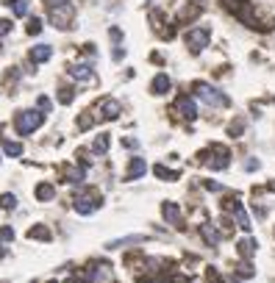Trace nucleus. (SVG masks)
I'll use <instances>...</instances> for the list:
<instances>
[{"instance_id":"1","label":"nucleus","mask_w":275,"mask_h":283,"mask_svg":"<svg viewBox=\"0 0 275 283\" xmlns=\"http://www.w3.org/2000/svg\"><path fill=\"white\" fill-rule=\"evenodd\" d=\"M195 94L203 100V103H209V105H214V109H222V105H228L231 100L225 97L220 89H214L212 84H203V81H197L195 84Z\"/></svg>"},{"instance_id":"2","label":"nucleus","mask_w":275,"mask_h":283,"mask_svg":"<svg viewBox=\"0 0 275 283\" xmlns=\"http://www.w3.org/2000/svg\"><path fill=\"white\" fill-rule=\"evenodd\" d=\"M42 120H45V117L39 114V111H20V114H17V120H14V128L22 133V136H25V133H33V131H37V128L42 125Z\"/></svg>"},{"instance_id":"3","label":"nucleus","mask_w":275,"mask_h":283,"mask_svg":"<svg viewBox=\"0 0 275 283\" xmlns=\"http://www.w3.org/2000/svg\"><path fill=\"white\" fill-rule=\"evenodd\" d=\"M186 47H189L192 53H200L203 47L209 45V39H212V31L209 28H192V31H186Z\"/></svg>"},{"instance_id":"4","label":"nucleus","mask_w":275,"mask_h":283,"mask_svg":"<svg viewBox=\"0 0 275 283\" xmlns=\"http://www.w3.org/2000/svg\"><path fill=\"white\" fill-rule=\"evenodd\" d=\"M48 17H50V22H53L56 28H67L70 20H73V6H70V0H67V3H61V6L48 9Z\"/></svg>"},{"instance_id":"5","label":"nucleus","mask_w":275,"mask_h":283,"mask_svg":"<svg viewBox=\"0 0 275 283\" xmlns=\"http://www.w3.org/2000/svg\"><path fill=\"white\" fill-rule=\"evenodd\" d=\"M209 156H214V158H206L203 164H209L212 169H225V167H228V158H231V153H228L225 147H220V145H212Z\"/></svg>"},{"instance_id":"6","label":"nucleus","mask_w":275,"mask_h":283,"mask_svg":"<svg viewBox=\"0 0 275 283\" xmlns=\"http://www.w3.org/2000/svg\"><path fill=\"white\" fill-rule=\"evenodd\" d=\"M175 111H178L184 120H189V122L197 117V105H195V100H192L189 94H181V97L175 100Z\"/></svg>"},{"instance_id":"7","label":"nucleus","mask_w":275,"mask_h":283,"mask_svg":"<svg viewBox=\"0 0 275 283\" xmlns=\"http://www.w3.org/2000/svg\"><path fill=\"white\" fill-rule=\"evenodd\" d=\"M97 111H100L103 120H117V117L122 114V105L117 103V100H111V97H103L100 103H97Z\"/></svg>"},{"instance_id":"8","label":"nucleus","mask_w":275,"mask_h":283,"mask_svg":"<svg viewBox=\"0 0 275 283\" xmlns=\"http://www.w3.org/2000/svg\"><path fill=\"white\" fill-rule=\"evenodd\" d=\"M161 214H164V220L169 222V225L181 228V208H178V203H173V200L161 203Z\"/></svg>"},{"instance_id":"9","label":"nucleus","mask_w":275,"mask_h":283,"mask_svg":"<svg viewBox=\"0 0 275 283\" xmlns=\"http://www.w3.org/2000/svg\"><path fill=\"white\" fill-rule=\"evenodd\" d=\"M200 11H203V3H200V0H189V3H186L184 9H181L178 22H192L197 14H200Z\"/></svg>"},{"instance_id":"10","label":"nucleus","mask_w":275,"mask_h":283,"mask_svg":"<svg viewBox=\"0 0 275 283\" xmlns=\"http://www.w3.org/2000/svg\"><path fill=\"white\" fill-rule=\"evenodd\" d=\"M145 172H148V164H145V158H131V164H128V172H125V181H136V178H142Z\"/></svg>"},{"instance_id":"11","label":"nucleus","mask_w":275,"mask_h":283,"mask_svg":"<svg viewBox=\"0 0 275 283\" xmlns=\"http://www.w3.org/2000/svg\"><path fill=\"white\" fill-rule=\"evenodd\" d=\"M67 73L73 75L75 81H92V78H95V75H92V67H89V64H73Z\"/></svg>"},{"instance_id":"12","label":"nucleus","mask_w":275,"mask_h":283,"mask_svg":"<svg viewBox=\"0 0 275 283\" xmlns=\"http://www.w3.org/2000/svg\"><path fill=\"white\" fill-rule=\"evenodd\" d=\"M97 205H100V203H97V200H92V197H75V211H78V214H84V217L92 214Z\"/></svg>"},{"instance_id":"13","label":"nucleus","mask_w":275,"mask_h":283,"mask_svg":"<svg viewBox=\"0 0 275 283\" xmlns=\"http://www.w3.org/2000/svg\"><path fill=\"white\" fill-rule=\"evenodd\" d=\"M169 86H173V84H169V78H167L164 73H159L153 78V84H150V89H153V94H167Z\"/></svg>"},{"instance_id":"14","label":"nucleus","mask_w":275,"mask_h":283,"mask_svg":"<svg viewBox=\"0 0 275 283\" xmlns=\"http://www.w3.org/2000/svg\"><path fill=\"white\" fill-rule=\"evenodd\" d=\"M53 56V50H50L48 45H37L31 50V61H37V64H42V61H48V58Z\"/></svg>"},{"instance_id":"15","label":"nucleus","mask_w":275,"mask_h":283,"mask_svg":"<svg viewBox=\"0 0 275 283\" xmlns=\"http://www.w3.org/2000/svg\"><path fill=\"white\" fill-rule=\"evenodd\" d=\"M256 247H259V244H256V239H239L236 250H239V256H242V258H250L256 253Z\"/></svg>"},{"instance_id":"16","label":"nucleus","mask_w":275,"mask_h":283,"mask_svg":"<svg viewBox=\"0 0 275 283\" xmlns=\"http://www.w3.org/2000/svg\"><path fill=\"white\" fill-rule=\"evenodd\" d=\"M200 233H203V239H206V244L217 247V241H220V233L214 231V225H212V222H206V225H200Z\"/></svg>"},{"instance_id":"17","label":"nucleus","mask_w":275,"mask_h":283,"mask_svg":"<svg viewBox=\"0 0 275 283\" xmlns=\"http://www.w3.org/2000/svg\"><path fill=\"white\" fill-rule=\"evenodd\" d=\"M109 145H111V136H109V133H100V136L92 142V153H97V156H100V153L109 150Z\"/></svg>"},{"instance_id":"18","label":"nucleus","mask_w":275,"mask_h":283,"mask_svg":"<svg viewBox=\"0 0 275 283\" xmlns=\"http://www.w3.org/2000/svg\"><path fill=\"white\" fill-rule=\"evenodd\" d=\"M0 145H3V150H6V156H9V158L22 156V145H20V142H9V139H3Z\"/></svg>"},{"instance_id":"19","label":"nucleus","mask_w":275,"mask_h":283,"mask_svg":"<svg viewBox=\"0 0 275 283\" xmlns=\"http://www.w3.org/2000/svg\"><path fill=\"white\" fill-rule=\"evenodd\" d=\"M153 172H156V178H161V181H175V178H178V172L167 169L164 164H156V167H153Z\"/></svg>"},{"instance_id":"20","label":"nucleus","mask_w":275,"mask_h":283,"mask_svg":"<svg viewBox=\"0 0 275 283\" xmlns=\"http://www.w3.org/2000/svg\"><path fill=\"white\" fill-rule=\"evenodd\" d=\"M53 194H56V189L50 186V184H39L37 186V197L39 200H53Z\"/></svg>"},{"instance_id":"21","label":"nucleus","mask_w":275,"mask_h":283,"mask_svg":"<svg viewBox=\"0 0 275 283\" xmlns=\"http://www.w3.org/2000/svg\"><path fill=\"white\" fill-rule=\"evenodd\" d=\"M136 241H142V236H125V239L109 241V250H117V247H122V244H136Z\"/></svg>"},{"instance_id":"22","label":"nucleus","mask_w":275,"mask_h":283,"mask_svg":"<svg viewBox=\"0 0 275 283\" xmlns=\"http://www.w3.org/2000/svg\"><path fill=\"white\" fill-rule=\"evenodd\" d=\"M67 181L70 184H81V181H84V167H70L67 169Z\"/></svg>"},{"instance_id":"23","label":"nucleus","mask_w":275,"mask_h":283,"mask_svg":"<svg viewBox=\"0 0 275 283\" xmlns=\"http://www.w3.org/2000/svg\"><path fill=\"white\" fill-rule=\"evenodd\" d=\"M0 205H3L6 211H11L17 205V197H14V194H0Z\"/></svg>"},{"instance_id":"24","label":"nucleus","mask_w":275,"mask_h":283,"mask_svg":"<svg viewBox=\"0 0 275 283\" xmlns=\"http://www.w3.org/2000/svg\"><path fill=\"white\" fill-rule=\"evenodd\" d=\"M73 97H75V92L70 89V86H64V89L58 92V103H64V105H67V103H73Z\"/></svg>"},{"instance_id":"25","label":"nucleus","mask_w":275,"mask_h":283,"mask_svg":"<svg viewBox=\"0 0 275 283\" xmlns=\"http://www.w3.org/2000/svg\"><path fill=\"white\" fill-rule=\"evenodd\" d=\"M236 272H239V275H242V278H253V275H256V269H253V267H250V264H248V261H242V264H239V269H236Z\"/></svg>"},{"instance_id":"26","label":"nucleus","mask_w":275,"mask_h":283,"mask_svg":"<svg viewBox=\"0 0 275 283\" xmlns=\"http://www.w3.org/2000/svg\"><path fill=\"white\" fill-rule=\"evenodd\" d=\"M11 6H14V11H17L20 17H25V14H28V3H25V0H14Z\"/></svg>"},{"instance_id":"27","label":"nucleus","mask_w":275,"mask_h":283,"mask_svg":"<svg viewBox=\"0 0 275 283\" xmlns=\"http://www.w3.org/2000/svg\"><path fill=\"white\" fill-rule=\"evenodd\" d=\"M31 236H33V239H50V231H48V228H33Z\"/></svg>"},{"instance_id":"28","label":"nucleus","mask_w":275,"mask_h":283,"mask_svg":"<svg viewBox=\"0 0 275 283\" xmlns=\"http://www.w3.org/2000/svg\"><path fill=\"white\" fill-rule=\"evenodd\" d=\"M39 31H42V22H39V20H31V22H28V33H31V37H37Z\"/></svg>"},{"instance_id":"29","label":"nucleus","mask_w":275,"mask_h":283,"mask_svg":"<svg viewBox=\"0 0 275 283\" xmlns=\"http://www.w3.org/2000/svg\"><path fill=\"white\" fill-rule=\"evenodd\" d=\"M37 103H39V109H42V111H50V109H53V103H50V100L45 97V94H42V97L37 100Z\"/></svg>"},{"instance_id":"30","label":"nucleus","mask_w":275,"mask_h":283,"mask_svg":"<svg viewBox=\"0 0 275 283\" xmlns=\"http://www.w3.org/2000/svg\"><path fill=\"white\" fill-rule=\"evenodd\" d=\"M242 128H245V122H242V120H236V122L231 125V136H239V133H242Z\"/></svg>"},{"instance_id":"31","label":"nucleus","mask_w":275,"mask_h":283,"mask_svg":"<svg viewBox=\"0 0 275 283\" xmlns=\"http://www.w3.org/2000/svg\"><path fill=\"white\" fill-rule=\"evenodd\" d=\"M0 239H3V241H11V239H14V231H11V228H3V231H0Z\"/></svg>"},{"instance_id":"32","label":"nucleus","mask_w":275,"mask_h":283,"mask_svg":"<svg viewBox=\"0 0 275 283\" xmlns=\"http://www.w3.org/2000/svg\"><path fill=\"white\" fill-rule=\"evenodd\" d=\"M245 169H248V172H253V169H259V161H256V158H250V161H245Z\"/></svg>"},{"instance_id":"33","label":"nucleus","mask_w":275,"mask_h":283,"mask_svg":"<svg viewBox=\"0 0 275 283\" xmlns=\"http://www.w3.org/2000/svg\"><path fill=\"white\" fill-rule=\"evenodd\" d=\"M11 31V22L9 20H0V37H3V33H9Z\"/></svg>"},{"instance_id":"34","label":"nucleus","mask_w":275,"mask_h":283,"mask_svg":"<svg viewBox=\"0 0 275 283\" xmlns=\"http://www.w3.org/2000/svg\"><path fill=\"white\" fill-rule=\"evenodd\" d=\"M206 189H209V192H220V184H214V181H206Z\"/></svg>"},{"instance_id":"35","label":"nucleus","mask_w":275,"mask_h":283,"mask_svg":"<svg viewBox=\"0 0 275 283\" xmlns=\"http://www.w3.org/2000/svg\"><path fill=\"white\" fill-rule=\"evenodd\" d=\"M67 283H84V280H81V278H70Z\"/></svg>"},{"instance_id":"36","label":"nucleus","mask_w":275,"mask_h":283,"mask_svg":"<svg viewBox=\"0 0 275 283\" xmlns=\"http://www.w3.org/2000/svg\"><path fill=\"white\" fill-rule=\"evenodd\" d=\"M267 189H270V192H275V181H272V184H267Z\"/></svg>"}]
</instances>
